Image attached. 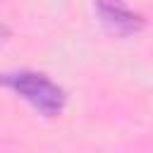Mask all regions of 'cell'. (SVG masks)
Segmentation results:
<instances>
[{"mask_svg":"<svg viewBox=\"0 0 153 153\" xmlns=\"http://www.w3.org/2000/svg\"><path fill=\"white\" fill-rule=\"evenodd\" d=\"M100 22L105 24L108 31L117 33V36H129L136 33L143 26V19L139 14H134L129 7H124L120 0H96Z\"/></svg>","mask_w":153,"mask_h":153,"instance_id":"cell-2","label":"cell"},{"mask_svg":"<svg viewBox=\"0 0 153 153\" xmlns=\"http://www.w3.org/2000/svg\"><path fill=\"white\" fill-rule=\"evenodd\" d=\"M2 84L14 88L22 98H26L36 110L43 115H57L65 108V93L60 86H55L48 76L33 74V72H19V74H5Z\"/></svg>","mask_w":153,"mask_h":153,"instance_id":"cell-1","label":"cell"}]
</instances>
